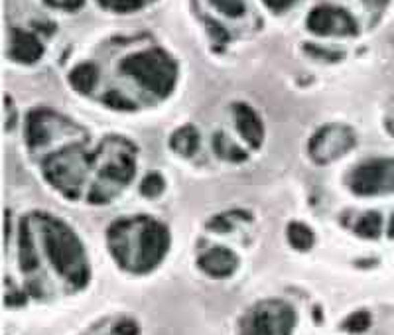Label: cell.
<instances>
[{
  "mask_svg": "<svg viewBox=\"0 0 394 335\" xmlns=\"http://www.w3.org/2000/svg\"><path fill=\"white\" fill-rule=\"evenodd\" d=\"M115 335H138V325L134 321H120L115 325Z\"/></svg>",
  "mask_w": 394,
  "mask_h": 335,
  "instance_id": "23",
  "label": "cell"
},
{
  "mask_svg": "<svg viewBox=\"0 0 394 335\" xmlns=\"http://www.w3.org/2000/svg\"><path fill=\"white\" fill-rule=\"evenodd\" d=\"M14 47H12V54L16 58L24 59V61H34L42 54V47L38 45V42L28 36V34H16L14 36Z\"/></svg>",
  "mask_w": 394,
  "mask_h": 335,
  "instance_id": "16",
  "label": "cell"
},
{
  "mask_svg": "<svg viewBox=\"0 0 394 335\" xmlns=\"http://www.w3.org/2000/svg\"><path fill=\"white\" fill-rule=\"evenodd\" d=\"M213 148L217 152V156H221L223 160H231V162H243L247 160V152L243 148L231 142L223 132L215 134V140H213Z\"/></svg>",
  "mask_w": 394,
  "mask_h": 335,
  "instance_id": "15",
  "label": "cell"
},
{
  "mask_svg": "<svg viewBox=\"0 0 394 335\" xmlns=\"http://www.w3.org/2000/svg\"><path fill=\"white\" fill-rule=\"evenodd\" d=\"M172 150L182 154V156H193L199 148V134L193 127H184L179 131H175L170 138Z\"/></svg>",
  "mask_w": 394,
  "mask_h": 335,
  "instance_id": "13",
  "label": "cell"
},
{
  "mask_svg": "<svg viewBox=\"0 0 394 335\" xmlns=\"http://www.w3.org/2000/svg\"><path fill=\"white\" fill-rule=\"evenodd\" d=\"M20 264L24 272H32L38 268V255L34 247V239L30 233L28 219H22L20 223Z\"/></svg>",
  "mask_w": 394,
  "mask_h": 335,
  "instance_id": "12",
  "label": "cell"
},
{
  "mask_svg": "<svg viewBox=\"0 0 394 335\" xmlns=\"http://www.w3.org/2000/svg\"><path fill=\"white\" fill-rule=\"evenodd\" d=\"M44 247L54 268L75 286H83L89 280L87 257L77 235L56 217H42Z\"/></svg>",
  "mask_w": 394,
  "mask_h": 335,
  "instance_id": "2",
  "label": "cell"
},
{
  "mask_svg": "<svg viewBox=\"0 0 394 335\" xmlns=\"http://www.w3.org/2000/svg\"><path fill=\"white\" fill-rule=\"evenodd\" d=\"M380 227H382V221L379 213H366L365 217L359 219V223L355 225V233L366 239H375L379 237Z\"/></svg>",
  "mask_w": 394,
  "mask_h": 335,
  "instance_id": "18",
  "label": "cell"
},
{
  "mask_svg": "<svg viewBox=\"0 0 394 335\" xmlns=\"http://www.w3.org/2000/svg\"><path fill=\"white\" fill-rule=\"evenodd\" d=\"M351 148H355V134L345 127H325L309 142V156L318 164L341 158Z\"/></svg>",
  "mask_w": 394,
  "mask_h": 335,
  "instance_id": "7",
  "label": "cell"
},
{
  "mask_svg": "<svg viewBox=\"0 0 394 335\" xmlns=\"http://www.w3.org/2000/svg\"><path fill=\"white\" fill-rule=\"evenodd\" d=\"M234 117H237V129L241 132V136L252 148H261V144H263V122L254 115V111L250 107L239 105L234 111Z\"/></svg>",
  "mask_w": 394,
  "mask_h": 335,
  "instance_id": "10",
  "label": "cell"
},
{
  "mask_svg": "<svg viewBox=\"0 0 394 335\" xmlns=\"http://www.w3.org/2000/svg\"><path fill=\"white\" fill-rule=\"evenodd\" d=\"M89 162L91 158L81 146H67L56 154H52L44 162L45 180L56 190L75 199L79 195V188H81L83 180H85Z\"/></svg>",
  "mask_w": 394,
  "mask_h": 335,
  "instance_id": "3",
  "label": "cell"
},
{
  "mask_svg": "<svg viewBox=\"0 0 394 335\" xmlns=\"http://www.w3.org/2000/svg\"><path fill=\"white\" fill-rule=\"evenodd\" d=\"M292 0H266V4L270 6V8H284L286 4H290Z\"/></svg>",
  "mask_w": 394,
  "mask_h": 335,
  "instance_id": "26",
  "label": "cell"
},
{
  "mask_svg": "<svg viewBox=\"0 0 394 335\" xmlns=\"http://www.w3.org/2000/svg\"><path fill=\"white\" fill-rule=\"evenodd\" d=\"M107 102H109V105H113V107H118V109H124V111L132 109L131 102L124 101L122 97H117V93H111V95H107Z\"/></svg>",
  "mask_w": 394,
  "mask_h": 335,
  "instance_id": "25",
  "label": "cell"
},
{
  "mask_svg": "<svg viewBox=\"0 0 394 335\" xmlns=\"http://www.w3.org/2000/svg\"><path fill=\"white\" fill-rule=\"evenodd\" d=\"M369 325H371V316L366 312H357L343 323V327L351 334H363L365 329H369Z\"/></svg>",
  "mask_w": 394,
  "mask_h": 335,
  "instance_id": "21",
  "label": "cell"
},
{
  "mask_svg": "<svg viewBox=\"0 0 394 335\" xmlns=\"http://www.w3.org/2000/svg\"><path fill=\"white\" fill-rule=\"evenodd\" d=\"M309 28L318 34H329V32H339L345 34L353 30V22L349 16L341 10H331V8H320L309 18Z\"/></svg>",
  "mask_w": 394,
  "mask_h": 335,
  "instance_id": "9",
  "label": "cell"
},
{
  "mask_svg": "<svg viewBox=\"0 0 394 335\" xmlns=\"http://www.w3.org/2000/svg\"><path fill=\"white\" fill-rule=\"evenodd\" d=\"M101 175L115 184H129L134 175V158L131 154H115L101 168Z\"/></svg>",
  "mask_w": 394,
  "mask_h": 335,
  "instance_id": "11",
  "label": "cell"
},
{
  "mask_svg": "<svg viewBox=\"0 0 394 335\" xmlns=\"http://www.w3.org/2000/svg\"><path fill=\"white\" fill-rule=\"evenodd\" d=\"M294 321L296 314L286 302L266 300L245 316L239 335H292Z\"/></svg>",
  "mask_w": 394,
  "mask_h": 335,
  "instance_id": "4",
  "label": "cell"
},
{
  "mask_svg": "<svg viewBox=\"0 0 394 335\" xmlns=\"http://www.w3.org/2000/svg\"><path fill=\"white\" fill-rule=\"evenodd\" d=\"M95 79H97V72H95L93 65H81V67H77V69L72 73V83H74L79 91H83V93H87V91L93 89Z\"/></svg>",
  "mask_w": 394,
  "mask_h": 335,
  "instance_id": "19",
  "label": "cell"
},
{
  "mask_svg": "<svg viewBox=\"0 0 394 335\" xmlns=\"http://www.w3.org/2000/svg\"><path fill=\"white\" fill-rule=\"evenodd\" d=\"M213 2L219 6L221 10H225L227 14H231V16H239L241 14V10H243L241 0H213Z\"/></svg>",
  "mask_w": 394,
  "mask_h": 335,
  "instance_id": "22",
  "label": "cell"
},
{
  "mask_svg": "<svg viewBox=\"0 0 394 335\" xmlns=\"http://www.w3.org/2000/svg\"><path fill=\"white\" fill-rule=\"evenodd\" d=\"M44 117V113H32L30 115L28 127H26V138H28V144L32 148L50 142L52 132H50V127H47Z\"/></svg>",
  "mask_w": 394,
  "mask_h": 335,
  "instance_id": "14",
  "label": "cell"
},
{
  "mask_svg": "<svg viewBox=\"0 0 394 335\" xmlns=\"http://www.w3.org/2000/svg\"><path fill=\"white\" fill-rule=\"evenodd\" d=\"M237 266H239V259L229 248H211L209 252L199 257V268L213 278L231 277L237 270Z\"/></svg>",
  "mask_w": 394,
  "mask_h": 335,
  "instance_id": "8",
  "label": "cell"
},
{
  "mask_svg": "<svg viewBox=\"0 0 394 335\" xmlns=\"http://www.w3.org/2000/svg\"><path fill=\"white\" fill-rule=\"evenodd\" d=\"M388 235H391V237H394V215H393V221H391V229H388Z\"/></svg>",
  "mask_w": 394,
  "mask_h": 335,
  "instance_id": "27",
  "label": "cell"
},
{
  "mask_svg": "<svg viewBox=\"0 0 394 335\" xmlns=\"http://www.w3.org/2000/svg\"><path fill=\"white\" fill-rule=\"evenodd\" d=\"M124 69L160 95L168 93L174 83V65L170 63V59L156 52L131 58L124 63Z\"/></svg>",
  "mask_w": 394,
  "mask_h": 335,
  "instance_id": "5",
  "label": "cell"
},
{
  "mask_svg": "<svg viewBox=\"0 0 394 335\" xmlns=\"http://www.w3.org/2000/svg\"><path fill=\"white\" fill-rule=\"evenodd\" d=\"M209 229H213V231H221V233H227V231H231L233 229V225L227 221L225 217H215L213 221H209V225H207Z\"/></svg>",
  "mask_w": 394,
  "mask_h": 335,
  "instance_id": "24",
  "label": "cell"
},
{
  "mask_svg": "<svg viewBox=\"0 0 394 335\" xmlns=\"http://www.w3.org/2000/svg\"><path fill=\"white\" fill-rule=\"evenodd\" d=\"M288 241H290V245L294 248L307 250V248H311V245H314V233L304 223L294 221V223L288 225Z\"/></svg>",
  "mask_w": 394,
  "mask_h": 335,
  "instance_id": "17",
  "label": "cell"
},
{
  "mask_svg": "<svg viewBox=\"0 0 394 335\" xmlns=\"http://www.w3.org/2000/svg\"><path fill=\"white\" fill-rule=\"evenodd\" d=\"M109 248L122 268L148 272L164 259L170 237L168 229L150 217H129L115 221L107 231Z\"/></svg>",
  "mask_w": 394,
  "mask_h": 335,
  "instance_id": "1",
  "label": "cell"
},
{
  "mask_svg": "<svg viewBox=\"0 0 394 335\" xmlns=\"http://www.w3.org/2000/svg\"><path fill=\"white\" fill-rule=\"evenodd\" d=\"M349 188L359 195L394 191V160H369L349 175Z\"/></svg>",
  "mask_w": 394,
  "mask_h": 335,
  "instance_id": "6",
  "label": "cell"
},
{
  "mask_svg": "<svg viewBox=\"0 0 394 335\" xmlns=\"http://www.w3.org/2000/svg\"><path fill=\"white\" fill-rule=\"evenodd\" d=\"M166 188V182H164V177L160 174H148L144 177V182H142V186H140V191H142V195L144 197H158L162 191Z\"/></svg>",
  "mask_w": 394,
  "mask_h": 335,
  "instance_id": "20",
  "label": "cell"
}]
</instances>
